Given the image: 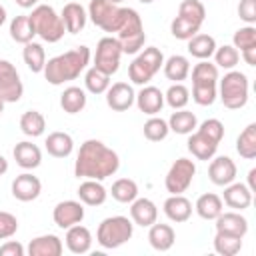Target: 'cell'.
Segmentation results:
<instances>
[{"label": "cell", "instance_id": "1", "mask_svg": "<svg viewBox=\"0 0 256 256\" xmlns=\"http://www.w3.org/2000/svg\"><path fill=\"white\" fill-rule=\"evenodd\" d=\"M118 168H120L118 154L96 138H90L80 146L74 162V174L78 178H90V180H106L108 176H114Z\"/></svg>", "mask_w": 256, "mask_h": 256}, {"label": "cell", "instance_id": "2", "mask_svg": "<svg viewBox=\"0 0 256 256\" xmlns=\"http://www.w3.org/2000/svg\"><path fill=\"white\" fill-rule=\"evenodd\" d=\"M90 64V48L78 46L64 54L50 58L44 66V78L52 86H60L68 80H76Z\"/></svg>", "mask_w": 256, "mask_h": 256}, {"label": "cell", "instance_id": "3", "mask_svg": "<svg viewBox=\"0 0 256 256\" xmlns=\"http://www.w3.org/2000/svg\"><path fill=\"white\" fill-rule=\"evenodd\" d=\"M32 26H34V32L36 36H40L44 42H58L62 40L66 28H64V22L60 18V14H56V10L48 4H38L32 8V14H28Z\"/></svg>", "mask_w": 256, "mask_h": 256}, {"label": "cell", "instance_id": "4", "mask_svg": "<svg viewBox=\"0 0 256 256\" xmlns=\"http://www.w3.org/2000/svg\"><path fill=\"white\" fill-rule=\"evenodd\" d=\"M134 234V222L128 216H110L104 218L96 230V240L102 248H120Z\"/></svg>", "mask_w": 256, "mask_h": 256}, {"label": "cell", "instance_id": "5", "mask_svg": "<svg viewBox=\"0 0 256 256\" xmlns=\"http://www.w3.org/2000/svg\"><path fill=\"white\" fill-rule=\"evenodd\" d=\"M164 64V54L160 48L156 46H148L144 48L134 60L132 64L128 66V78L132 80V84H138V86H146L154 74L162 68Z\"/></svg>", "mask_w": 256, "mask_h": 256}, {"label": "cell", "instance_id": "6", "mask_svg": "<svg viewBox=\"0 0 256 256\" xmlns=\"http://www.w3.org/2000/svg\"><path fill=\"white\" fill-rule=\"evenodd\" d=\"M248 76L240 70H228L220 80V100L230 110H240L248 102Z\"/></svg>", "mask_w": 256, "mask_h": 256}, {"label": "cell", "instance_id": "7", "mask_svg": "<svg viewBox=\"0 0 256 256\" xmlns=\"http://www.w3.org/2000/svg\"><path fill=\"white\" fill-rule=\"evenodd\" d=\"M116 34H118V42L122 46V54H138L144 48L146 32H144L140 14L134 8H128L126 18Z\"/></svg>", "mask_w": 256, "mask_h": 256}, {"label": "cell", "instance_id": "8", "mask_svg": "<svg viewBox=\"0 0 256 256\" xmlns=\"http://www.w3.org/2000/svg\"><path fill=\"white\" fill-rule=\"evenodd\" d=\"M128 8H120L118 4H112L108 0H90L88 4V18L102 28L104 32H118Z\"/></svg>", "mask_w": 256, "mask_h": 256}, {"label": "cell", "instance_id": "9", "mask_svg": "<svg viewBox=\"0 0 256 256\" xmlns=\"http://www.w3.org/2000/svg\"><path fill=\"white\" fill-rule=\"evenodd\" d=\"M120 58H122V46L118 38L114 36H104L96 44V54H94V68L102 70L104 74L112 76L120 68Z\"/></svg>", "mask_w": 256, "mask_h": 256}, {"label": "cell", "instance_id": "10", "mask_svg": "<svg viewBox=\"0 0 256 256\" xmlns=\"http://www.w3.org/2000/svg\"><path fill=\"white\" fill-rule=\"evenodd\" d=\"M194 174H196L194 160H190V158H178L170 166V170H168V174L164 178V186H166V190L170 194H182V192H186L190 188V184L194 180Z\"/></svg>", "mask_w": 256, "mask_h": 256}, {"label": "cell", "instance_id": "11", "mask_svg": "<svg viewBox=\"0 0 256 256\" xmlns=\"http://www.w3.org/2000/svg\"><path fill=\"white\" fill-rule=\"evenodd\" d=\"M24 94V86L18 70L12 62L0 60V98L4 102H18Z\"/></svg>", "mask_w": 256, "mask_h": 256}, {"label": "cell", "instance_id": "12", "mask_svg": "<svg viewBox=\"0 0 256 256\" xmlns=\"http://www.w3.org/2000/svg\"><path fill=\"white\" fill-rule=\"evenodd\" d=\"M52 218L58 228H70L84 220V206L82 202H76V200H62L54 206Z\"/></svg>", "mask_w": 256, "mask_h": 256}, {"label": "cell", "instance_id": "13", "mask_svg": "<svg viewBox=\"0 0 256 256\" xmlns=\"http://www.w3.org/2000/svg\"><path fill=\"white\" fill-rule=\"evenodd\" d=\"M40 192H42V182L38 180V176L30 172L18 174L12 180V196L20 202H32L40 196Z\"/></svg>", "mask_w": 256, "mask_h": 256}, {"label": "cell", "instance_id": "14", "mask_svg": "<svg viewBox=\"0 0 256 256\" xmlns=\"http://www.w3.org/2000/svg\"><path fill=\"white\" fill-rule=\"evenodd\" d=\"M136 100L134 88L128 82H116L110 84L106 90V104L114 110V112H124L128 110Z\"/></svg>", "mask_w": 256, "mask_h": 256}, {"label": "cell", "instance_id": "15", "mask_svg": "<svg viewBox=\"0 0 256 256\" xmlns=\"http://www.w3.org/2000/svg\"><path fill=\"white\" fill-rule=\"evenodd\" d=\"M210 166H208V178L212 180V184L216 186H226L230 182L236 180V164L230 156H216L210 158Z\"/></svg>", "mask_w": 256, "mask_h": 256}, {"label": "cell", "instance_id": "16", "mask_svg": "<svg viewBox=\"0 0 256 256\" xmlns=\"http://www.w3.org/2000/svg\"><path fill=\"white\" fill-rule=\"evenodd\" d=\"M136 106L140 112L148 114V116H156L162 106H164V92L156 86H142V90L136 94Z\"/></svg>", "mask_w": 256, "mask_h": 256}, {"label": "cell", "instance_id": "17", "mask_svg": "<svg viewBox=\"0 0 256 256\" xmlns=\"http://www.w3.org/2000/svg\"><path fill=\"white\" fill-rule=\"evenodd\" d=\"M158 208L150 198H134L130 202V220L142 228H148L156 222Z\"/></svg>", "mask_w": 256, "mask_h": 256}, {"label": "cell", "instance_id": "18", "mask_svg": "<svg viewBox=\"0 0 256 256\" xmlns=\"http://www.w3.org/2000/svg\"><path fill=\"white\" fill-rule=\"evenodd\" d=\"M222 202L234 210H246L252 204V190L242 182H230L224 186Z\"/></svg>", "mask_w": 256, "mask_h": 256}, {"label": "cell", "instance_id": "19", "mask_svg": "<svg viewBox=\"0 0 256 256\" xmlns=\"http://www.w3.org/2000/svg\"><path fill=\"white\" fill-rule=\"evenodd\" d=\"M216 232H224V234H232V236H240L244 238L248 232V220L240 214V212H220L216 218Z\"/></svg>", "mask_w": 256, "mask_h": 256}, {"label": "cell", "instance_id": "20", "mask_svg": "<svg viewBox=\"0 0 256 256\" xmlns=\"http://www.w3.org/2000/svg\"><path fill=\"white\" fill-rule=\"evenodd\" d=\"M62 250H64V244L56 234L36 236L28 244V254L30 256H60Z\"/></svg>", "mask_w": 256, "mask_h": 256}, {"label": "cell", "instance_id": "21", "mask_svg": "<svg viewBox=\"0 0 256 256\" xmlns=\"http://www.w3.org/2000/svg\"><path fill=\"white\" fill-rule=\"evenodd\" d=\"M60 18H62V22H64L66 32H70V34H78V32H82L84 26H86L88 12L84 10L82 4H78V2H68V4H64Z\"/></svg>", "mask_w": 256, "mask_h": 256}, {"label": "cell", "instance_id": "22", "mask_svg": "<svg viewBox=\"0 0 256 256\" xmlns=\"http://www.w3.org/2000/svg\"><path fill=\"white\" fill-rule=\"evenodd\" d=\"M164 214L176 224L186 222L192 216V202L182 194H170L164 200Z\"/></svg>", "mask_w": 256, "mask_h": 256}, {"label": "cell", "instance_id": "23", "mask_svg": "<svg viewBox=\"0 0 256 256\" xmlns=\"http://www.w3.org/2000/svg\"><path fill=\"white\" fill-rule=\"evenodd\" d=\"M186 144H188V152L198 160H210V158H214V154L218 150V142H214L212 138H208L206 134H202L198 130L190 132V138Z\"/></svg>", "mask_w": 256, "mask_h": 256}, {"label": "cell", "instance_id": "24", "mask_svg": "<svg viewBox=\"0 0 256 256\" xmlns=\"http://www.w3.org/2000/svg\"><path fill=\"white\" fill-rule=\"evenodd\" d=\"M12 154H14L16 164H18L20 168H24V170H34V168H38L40 162H42V152H40V148H38L36 144L28 142V140L18 142V144L14 146V152H12Z\"/></svg>", "mask_w": 256, "mask_h": 256}, {"label": "cell", "instance_id": "25", "mask_svg": "<svg viewBox=\"0 0 256 256\" xmlns=\"http://www.w3.org/2000/svg\"><path fill=\"white\" fill-rule=\"evenodd\" d=\"M78 198L86 206H102L108 198V190L102 186V180L84 178V182L78 186Z\"/></svg>", "mask_w": 256, "mask_h": 256}, {"label": "cell", "instance_id": "26", "mask_svg": "<svg viewBox=\"0 0 256 256\" xmlns=\"http://www.w3.org/2000/svg\"><path fill=\"white\" fill-rule=\"evenodd\" d=\"M66 248L72 252V254H86L92 246V234L86 226L82 224H74L70 228H66Z\"/></svg>", "mask_w": 256, "mask_h": 256}, {"label": "cell", "instance_id": "27", "mask_svg": "<svg viewBox=\"0 0 256 256\" xmlns=\"http://www.w3.org/2000/svg\"><path fill=\"white\" fill-rule=\"evenodd\" d=\"M150 230H148V242H150V246L154 248V250H158V252H166V250H170L172 246H174V240H176V232H174V228L170 226V224H152V226H148Z\"/></svg>", "mask_w": 256, "mask_h": 256}, {"label": "cell", "instance_id": "28", "mask_svg": "<svg viewBox=\"0 0 256 256\" xmlns=\"http://www.w3.org/2000/svg\"><path fill=\"white\" fill-rule=\"evenodd\" d=\"M46 150L54 158H68L74 150V140L68 132H52L46 138Z\"/></svg>", "mask_w": 256, "mask_h": 256}, {"label": "cell", "instance_id": "29", "mask_svg": "<svg viewBox=\"0 0 256 256\" xmlns=\"http://www.w3.org/2000/svg\"><path fill=\"white\" fill-rule=\"evenodd\" d=\"M194 210L196 214L202 218V220H214L222 210H224V202L218 194L214 192H206L202 196H198L196 204H194Z\"/></svg>", "mask_w": 256, "mask_h": 256}, {"label": "cell", "instance_id": "30", "mask_svg": "<svg viewBox=\"0 0 256 256\" xmlns=\"http://www.w3.org/2000/svg\"><path fill=\"white\" fill-rule=\"evenodd\" d=\"M162 68H164V76H166L168 80H172V82H182V80H186L188 74H190V60H188L186 56H182V54H174V56H170L168 60H164Z\"/></svg>", "mask_w": 256, "mask_h": 256}, {"label": "cell", "instance_id": "31", "mask_svg": "<svg viewBox=\"0 0 256 256\" xmlns=\"http://www.w3.org/2000/svg\"><path fill=\"white\" fill-rule=\"evenodd\" d=\"M86 92L78 86H68L62 94H60V106L66 114H78L84 110L86 106Z\"/></svg>", "mask_w": 256, "mask_h": 256}, {"label": "cell", "instance_id": "32", "mask_svg": "<svg viewBox=\"0 0 256 256\" xmlns=\"http://www.w3.org/2000/svg\"><path fill=\"white\" fill-rule=\"evenodd\" d=\"M216 50V40L210 34H194L188 40V52L198 60H210V56Z\"/></svg>", "mask_w": 256, "mask_h": 256}, {"label": "cell", "instance_id": "33", "mask_svg": "<svg viewBox=\"0 0 256 256\" xmlns=\"http://www.w3.org/2000/svg\"><path fill=\"white\" fill-rule=\"evenodd\" d=\"M196 126H198L196 114H194V112H188V110H184V108L172 112V116L168 118V128H170L172 132H176V134H182V136L194 132Z\"/></svg>", "mask_w": 256, "mask_h": 256}, {"label": "cell", "instance_id": "34", "mask_svg": "<svg viewBox=\"0 0 256 256\" xmlns=\"http://www.w3.org/2000/svg\"><path fill=\"white\" fill-rule=\"evenodd\" d=\"M36 36L34 32V26L28 18V14H20V16H14L12 22H10V38L18 44H28L32 42V38Z\"/></svg>", "mask_w": 256, "mask_h": 256}, {"label": "cell", "instance_id": "35", "mask_svg": "<svg viewBox=\"0 0 256 256\" xmlns=\"http://www.w3.org/2000/svg\"><path fill=\"white\" fill-rule=\"evenodd\" d=\"M22 58H24V64L28 66L30 72H34V74L44 72V66H46V52H44L42 44H38V42H28V44H24Z\"/></svg>", "mask_w": 256, "mask_h": 256}, {"label": "cell", "instance_id": "36", "mask_svg": "<svg viewBox=\"0 0 256 256\" xmlns=\"http://www.w3.org/2000/svg\"><path fill=\"white\" fill-rule=\"evenodd\" d=\"M20 130L30 138H38L46 130V118L38 110H26L20 116Z\"/></svg>", "mask_w": 256, "mask_h": 256}, {"label": "cell", "instance_id": "37", "mask_svg": "<svg viewBox=\"0 0 256 256\" xmlns=\"http://www.w3.org/2000/svg\"><path fill=\"white\" fill-rule=\"evenodd\" d=\"M236 152L244 158V160H252L256 158V124H248L240 136L236 138Z\"/></svg>", "mask_w": 256, "mask_h": 256}, {"label": "cell", "instance_id": "38", "mask_svg": "<svg viewBox=\"0 0 256 256\" xmlns=\"http://www.w3.org/2000/svg\"><path fill=\"white\" fill-rule=\"evenodd\" d=\"M110 194L116 202H122V204H130L134 198H138V184L132 180V178H118L112 188H110Z\"/></svg>", "mask_w": 256, "mask_h": 256}, {"label": "cell", "instance_id": "39", "mask_svg": "<svg viewBox=\"0 0 256 256\" xmlns=\"http://www.w3.org/2000/svg\"><path fill=\"white\" fill-rule=\"evenodd\" d=\"M214 250L220 256H236L242 250V238L240 236H232V234H224V232H216Z\"/></svg>", "mask_w": 256, "mask_h": 256}, {"label": "cell", "instance_id": "40", "mask_svg": "<svg viewBox=\"0 0 256 256\" xmlns=\"http://www.w3.org/2000/svg\"><path fill=\"white\" fill-rule=\"evenodd\" d=\"M84 86H86V90L90 94H104L108 90V86H110V76L92 66L84 74Z\"/></svg>", "mask_w": 256, "mask_h": 256}, {"label": "cell", "instance_id": "41", "mask_svg": "<svg viewBox=\"0 0 256 256\" xmlns=\"http://www.w3.org/2000/svg\"><path fill=\"white\" fill-rule=\"evenodd\" d=\"M218 98L216 84L212 82H192V100L198 106H212Z\"/></svg>", "mask_w": 256, "mask_h": 256}, {"label": "cell", "instance_id": "42", "mask_svg": "<svg viewBox=\"0 0 256 256\" xmlns=\"http://www.w3.org/2000/svg\"><path fill=\"white\" fill-rule=\"evenodd\" d=\"M142 130H144V138L150 140V142H162L168 136V132H170L168 120L158 118V116H150L144 122V128Z\"/></svg>", "mask_w": 256, "mask_h": 256}, {"label": "cell", "instance_id": "43", "mask_svg": "<svg viewBox=\"0 0 256 256\" xmlns=\"http://www.w3.org/2000/svg\"><path fill=\"white\" fill-rule=\"evenodd\" d=\"M178 16L202 26V22L206 20V8L200 0H182L178 6Z\"/></svg>", "mask_w": 256, "mask_h": 256}, {"label": "cell", "instance_id": "44", "mask_svg": "<svg viewBox=\"0 0 256 256\" xmlns=\"http://www.w3.org/2000/svg\"><path fill=\"white\" fill-rule=\"evenodd\" d=\"M214 60H216V66L218 68H224V70H234L236 64L240 62V52L232 46V44H224V46H216L214 50Z\"/></svg>", "mask_w": 256, "mask_h": 256}, {"label": "cell", "instance_id": "45", "mask_svg": "<svg viewBox=\"0 0 256 256\" xmlns=\"http://www.w3.org/2000/svg\"><path fill=\"white\" fill-rule=\"evenodd\" d=\"M188 100H190V90H188L182 82H174V84L166 90V94H164V102H166L170 108H174V110L184 108V106L188 104Z\"/></svg>", "mask_w": 256, "mask_h": 256}, {"label": "cell", "instance_id": "46", "mask_svg": "<svg viewBox=\"0 0 256 256\" xmlns=\"http://www.w3.org/2000/svg\"><path fill=\"white\" fill-rule=\"evenodd\" d=\"M170 32L178 40H190L194 34L200 32V26L194 24V22H190V20H186V18H182V16H176L170 22Z\"/></svg>", "mask_w": 256, "mask_h": 256}, {"label": "cell", "instance_id": "47", "mask_svg": "<svg viewBox=\"0 0 256 256\" xmlns=\"http://www.w3.org/2000/svg\"><path fill=\"white\" fill-rule=\"evenodd\" d=\"M192 82H218V66L212 64L210 60H200L192 68Z\"/></svg>", "mask_w": 256, "mask_h": 256}, {"label": "cell", "instance_id": "48", "mask_svg": "<svg viewBox=\"0 0 256 256\" xmlns=\"http://www.w3.org/2000/svg\"><path fill=\"white\" fill-rule=\"evenodd\" d=\"M232 46H234L238 52H242V50H246V48H254V46H256V28H254L252 24L238 28V30L234 32V36H232Z\"/></svg>", "mask_w": 256, "mask_h": 256}, {"label": "cell", "instance_id": "49", "mask_svg": "<svg viewBox=\"0 0 256 256\" xmlns=\"http://www.w3.org/2000/svg\"><path fill=\"white\" fill-rule=\"evenodd\" d=\"M196 130L198 132H202V134H206L208 138H212L214 142H222V138H224V124L218 120V118H208V120H204L200 126H196Z\"/></svg>", "mask_w": 256, "mask_h": 256}, {"label": "cell", "instance_id": "50", "mask_svg": "<svg viewBox=\"0 0 256 256\" xmlns=\"http://www.w3.org/2000/svg\"><path fill=\"white\" fill-rule=\"evenodd\" d=\"M18 232V218L6 210H0V240H8Z\"/></svg>", "mask_w": 256, "mask_h": 256}, {"label": "cell", "instance_id": "51", "mask_svg": "<svg viewBox=\"0 0 256 256\" xmlns=\"http://www.w3.org/2000/svg\"><path fill=\"white\" fill-rule=\"evenodd\" d=\"M238 16L246 24H254L256 22V0H240V4H238Z\"/></svg>", "mask_w": 256, "mask_h": 256}, {"label": "cell", "instance_id": "52", "mask_svg": "<svg viewBox=\"0 0 256 256\" xmlns=\"http://www.w3.org/2000/svg\"><path fill=\"white\" fill-rule=\"evenodd\" d=\"M24 246L16 240H8L0 246V256H24Z\"/></svg>", "mask_w": 256, "mask_h": 256}, {"label": "cell", "instance_id": "53", "mask_svg": "<svg viewBox=\"0 0 256 256\" xmlns=\"http://www.w3.org/2000/svg\"><path fill=\"white\" fill-rule=\"evenodd\" d=\"M240 54H242V58H244V62H246L248 66H256V46H254V48H246V50H242Z\"/></svg>", "mask_w": 256, "mask_h": 256}, {"label": "cell", "instance_id": "54", "mask_svg": "<svg viewBox=\"0 0 256 256\" xmlns=\"http://www.w3.org/2000/svg\"><path fill=\"white\" fill-rule=\"evenodd\" d=\"M20 8H34V6H38V2L40 0H14Z\"/></svg>", "mask_w": 256, "mask_h": 256}, {"label": "cell", "instance_id": "55", "mask_svg": "<svg viewBox=\"0 0 256 256\" xmlns=\"http://www.w3.org/2000/svg\"><path fill=\"white\" fill-rule=\"evenodd\" d=\"M254 176H256V168H252V170L248 172V188H250L252 192H254V188H256V186H254Z\"/></svg>", "mask_w": 256, "mask_h": 256}, {"label": "cell", "instance_id": "56", "mask_svg": "<svg viewBox=\"0 0 256 256\" xmlns=\"http://www.w3.org/2000/svg\"><path fill=\"white\" fill-rule=\"evenodd\" d=\"M6 172H8V160L0 154V176H2V174H6Z\"/></svg>", "mask_w": 256, "mask_h": 256}, {"label": "cell", "instance_id": "57", "mask_svg": "<svg viewBox=\"0 0 256 256\" xmlns=\"http://www.w3.org/2000/svg\"><path fill=\"white\" fill-rule=\"evenodd\" d=\"M6 16H8V14H6V8H4L2 4H0V26H2L4 22H6Z\"/></svg>", "mask_w": 256, "mask_h": 256}, {"label": "cell", "instance_id": "58", "mask_svg": "<svg viewBox=\"0 0 256 256\" xmlns=\"http://www.w3.org/2000/svg\"><path fill=\"white\" fill-rule=\"evenodd\" d=\"M4 104H6V102L0 98V116H2V112H4Z\"/></svg>", "mask_w": 256, "mask_h": 256}, {"label": "cell", "instance_id": "59", "mask_svg": "<svg viewBox=\"0 0 256 256\" xmlns=\"http://www.w3.org/2000/svg\"><path fill=\"white\" fill-rule=\"evenodd\" d=\"M138 2H142V4H152L154 0H138Z\"/></svg>", "mask_w": 256, "mask_h": 256}, {"label": "cell", "instance_id": "60", "mask_svg": "<svg viewBox=\"0 0 256 256\" xmlns=\"http://www.w3.org/2000/svg\"><path fill=\"white\" fill-rule=\"evenodd\" d=\"M108 2H112V4H120V2H124V0H108Z\"/></svg>", "mask_w": 256, "mask_h": 256}]
</instances>
